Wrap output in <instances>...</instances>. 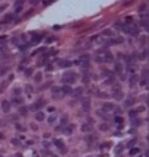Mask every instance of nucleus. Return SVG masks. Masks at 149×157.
<instances>
[{"instance_id": "1a4fd4ad", "label": "nucleus", "mask_w": 149, "mask_h": 157, "mask_svg": "<svg viewBox=\"0 0 149 157\" xmlns=\"http://www.w3.org/2000/svg\"><path fill=\"white\" fill-rule=\"evenodd\" d=\"M44 105H45V102H44L42 99H38L37 102L32 105V109H34V111H38L40 108H42V106H44Z\"/></svg>"}, {"instance_id": "6e6552de", "label": "nucleus", "mask_w": 149, "mask_h": 157, "mask_svg": "<svg viewBox=\"0 0 149 157\" xmlns=\"http://www.w3.org/2000/svg\"><path fill=\"white\" fill-rule=\"evenodd\" d=\"M41 39H42V33H34L32 38H31V44H32V45H34V44H38Z\"/></svg>"}, {"instance_id": "cd10ccee", "label": "nucleus", "mask_w": 149, "mask_h": 157, "mask_svg": "<svg viewBox=\"0 0 149 157\" xmlns=\"http://www.w3.org/2000/svg\"><path fill=\"white\" fill-rule=\"evenodd\" d=\"M13 103H16V105H22L23 100H22V98H15V99H13Z\"/></svg>"}, {"instance_id": "c85d7f7f", "label": "nucleus", "mask_w": 149, "mask_h": 157, "mask_svg": "<svg viewBox=\"0 0 149 157\" xmlns=\"http://www.w3.org/2000/svg\"><path fill=\"white\" fill-rule=\"evenodd\" d=\"M116 122L118 124V127H121V124H123V118H121V116H116Z\"/></svg>"}, {"instance_id": "de8ad7c7", "label": "nucleus", "mask_w": 149, "mask_h": 157, "mask_svg": "<svg viewBox=\"0 0 149 157\" xmlns=\"http://www.w3.org/2000/svg\"><path fill=\"white\" fill-rule=\"evenodd\" d=\"M12 143H13V144H19V141H18L16 138H13V140H12Z\"/></svg>"}, {"instance_id": "9d476101", "label": "nucleus", "mask_w": 149, "mask_h": 157, "mask_svg": "<svg viewBox=\"0 0 149 157\" xmlns=\"http://www.w3.org/2000/svg\"><path fill=\"white\" fill-rule=\"evenodd\" d=\"M114 98H116L117 100H121V99H123V92L118 89V87H116V90H114Z\"/></svg>"}, {"instance_id": "f3484780", "label": "nucleus", "mask_w": 149, "mask_h": 157, "mask_svg": "<svg viewBox=\"0 0 149 157\" xmlns=\"http://www.w3.org/2000/svg\"><path fill=\"white\" fill-rule=\"evenodd\" d=\"M44 118H45V115H44V112L38 111L37 113H35V119H37V121H44Z\"/></svg>"}, {"instance_id": "4468645a", "label": "nucleus", "mask_w": 149, "mask_h": 157, "mask_svg": "<svg viewBox=\"0 0 149 157\" xmlns=\"http://www.w3.org/2000/svg\"><path fill=\"white\" fill-rule=\"evenodd\" d=\"M91 129H92V125L89 124V122H86V124L82 125V131H83V132H89Z\"/></svg>"}, {"instance_id": "0eeeda50", "label": "nucleus", "mask_w": 149, "mask_h": 157, "mask_svg": "<svg viewBox=\"0 0 149 157\" xmlns=\"http://www.w3.org/2000/svg\"><path fill=\"white\" fill-rule=\"evenodd\" d=\"M60 90H61V93H63V95H72V93H73V89L70 87V84H64Z\"/></svg>"}, {"instance_id": "37998d69", "label": "nucleus", "mask_w": 149, "mask_h": 157, "mask_svg": "<svg viewBox=\"0 0 149 157\" xmlns=\"http://www.w3.org/2000/svg\"><path fill=\"white\" fill-rule=\"evenodd\" d=\"M19 93H21V89H15V96H18Z\"/></svg>"}, {"instance_id": "f03ea898", "label": "nucleus", "mask_w": 149, "mask_h": 157, "mask_svg": "<svg viewBox=\"0 0 149 157\" xmlns=\"http://www.w3.org/2000/svg\"><path fill=\"white\" fill-rule=\"evenodd\" d=\"M76 64L79 67H82L83 70H86L88 67H89V57H88V55H81L76 60Z\"/></svg>"}, {"instance_id": "a19ab883", "label": "nucleus", "mask_w": 149, "mask_h": 157, "mask_svg": "<svg viewBox=\"0 0 149 157\" xmlns=\"http://www.w3.org/2000/svg\"><path fill=\"white\" fill-rule=\"evenodd\" d=\"M129 115H130L131 118H135V116H136V112H135V111H130V113H129Z\"/></svg>"}, {"instance_id": "7ed1b4c3", "label": "nucleus", "mask_w": 149, "mask_h": 157, "mask_svg": "<svg viewBox=\"0 0 149 157\" xmlns=\"http://www.w3.org/2000/svg\"><path fill=\"white\" fill-rule=\"evenodd\" d=\"M63 83L64 84H72V83H75L76 82V74L73 73V71H69V73H66L64 76H63Z\"/></svg>"}, {"instance_id": "4be33fe9", "label": "nucleus", "mask_w": 149, "mask_h": 157, "mask_svg": "<svg viewBox=\"0 0 149 157\" xmlns=\"http://www.w3.org/2000/svg\"><path fill=\"white\" fill-rule=\"evenodd\" d=\"M34 80L37 82V83H40V82L42 80V74H41V73H37V74H35V78H34Z\"/></svg>"}, {"instance_id": "bb28decb", "label": "nucleus", "mask_w": 149, "mask_h": 157, "mask_svg": "<svg viewBox=\"0 0 149 157\" xmlns=\"http://www.w3.org/2000/svg\"><path fill=\"white\" fill-rule=\"evenodd\" d=\"M131 22H133V17H131V16H127L126 19H124V25H126V23H127V25H131Z\"/></svg>"}, {"instance_id": "2eb2a0df", "label": "nucleus", "mask_w": 149, "mask_h": 157, "mask_svg": "<svg viewBox=\"0 0 149 157\" xmlns=\"http://www.w3.org/2000/svg\"><path fill=\"white\" fill-rule=\"evenodd\" d=\"M12 19H13V15H12V13H9V15H6V16L3 17L2 23H9V22H12Z\"/></svg>"}, {"instance_id": "423d86ee", "label": "nucleus", "mask_w": 149, "mask_h": 157, "mask_svg": "<svg viewBox=\"0 0 149 157\" xmlns=\"http://www.w3.org/2000/svg\"><path fill=\"white\" fill-rule=\"evenodd\" d=\"M123 42H124V39L121 37H114L110 39V45H118V44H123Z\"/></svg>"}, {"instance_id": "a211bd4d", "label": "nucleus", "mask_w": 149, "mask_h": 157, "mask_svg": "<svg viewBox=\"0 0 149 157\" xmlns=\"http://www.w3.org/2000/svg\"><path fill=\"white\" fill-rule=\"evenodd\" d=\"M114 71H116V73H121L123 71V66L120 64V63H116V66H114Z\"/></svg>"}, {"instance_id": "393cba45", "label": "nucleus", "mask_w": 149, "mask_h": 157, "mask_svg": "<svg viewBox=\"0 0 149 157\" xmlns=\"http://www.w3.org/2000/svg\"><path fill=\"white\" fill-rule=\"evenodd\" d=\"M26 112H28V109H26L25 106H21V109H19V113H21L22 116H25V115H26Z\"/></svg>"}, {"instance_id": "72a5a7b5", "label": "nucleus", "mask_w": 149, "mask_h": 157, "mask_svg": "<svg viewBox=\"0 0 149 157\" xmlns=\"http://www.w3.org/2000/svg\"><path fill=\"white\" fill-rule=\"evenodd\" d=\"M72 131H73V128H72V127L64 128V132H66V134H72Z\"/></svg>"}, {"instance_id": "b1692460", "label": "nucleus", "mask_w": 149, "mask_h": 157, "mask_svg": "<svg viewBox=\"0 0 149 157\" xmlns=\"http://www.w3.org/2000/svg\"><path fill=\"white\" fill-rule=\"evenodd\" d=\"M23 71H25V76H26V77H31L32 73H34V71H32V68H26V70H23Z\"/></svg>"}, {"instance_id": "49530a36", "label": "nucleus", "mask_w": 149, "mask_h": 157, "mask_svg": "<svg viewBox=\"0 0 149 157\" xmlns=\"http://www.w3.org/2000/svg\"><path fill=\"white\" fill-rule=\"evenodd\" d=\"M18 70H19V71H23L25 67H23V66H19V67H18Z\"/></svg>"}, {"instance_id": "9b49d317", "label": "nucleus", "mask_w": 149, "mask_h": 157, "mask_svg": "<svg viewBox=\"0 0 149 157\" xmlns=\"http://www.w3.org/2000/svg\"><path fill=\"white\" fill-rule=\"evenodd\" d=\"M2 109H3V112H9V111H10V103H9V100H3L2 102Z\"/></svg>"}, {"instance_id": "79ce46f5", "label": "nucleus", "mask_w": 149, "mask_h": 157, "mask_svg": "<svg viewBox=\"0 0 149 157\" xmlns=\"http://www.w3.org/2000/svg\"><path fill=\"white\" fill-rule=\"evenodd\" d=\"M66 122H67V118H66V116H64V118H63V119H61V125H66Z\"/></svg>"}, {"instance_id": "c03bdc74", "label": "nucleus", "mask_w": 149, "mask_h": 157, "mask_svg": "<svg viewBox=\"0 0 149 157\" xmlns=\"http://www.w3.org/2000/svg\"><path fill=\"white\" fill-rule=\"evenodd\" d=\"M26 92H32V87L28 84V86H26Z\"/></svg>"}, {"instance_id": "7c9ffc66", "label": "nucleus", "mask_w": 149, "mask_h": 157, "mask_svg": "<svg viewBox=\"0 0 149 157\" xmlns=\"http://www.w3.org/2000/svg\"><path fill=\"white\" fill-rule=\"evenodd\" d=\"M99 129H101V131H107V129H108L107 124H101V125H99Z\"/></svg>"}, {"instance_id": "8fccbe9b", "label": "nucleus", "mask_w": 149, "mask_h": 157, "mask_svg": "<svg viewBox=\"0 0 149 157\" xmlns=\"http://www.w3.org/2000/svg\"><path fill=\"white\" fill-rule=\"evenodd\" d=\"M0 60H2V57H0Z\"/></svg>"}, {"instance_id": "473e14b6", "label": "nucleus", "mask_w": 149, "mask_h": 157, "mask_svg": "<svg viewBox=\"0 0 149 157\" xmlns=\"http://www.w3.org/2000/svg\"><path fill=\"white\" fill-rule=\"evenodd\" d=\"M146 55H148V51H143L142 54H140V57H139V58H140V60H145V58H146Z\"/></svg>"}, {"instance_id": "f257e3e1", "label": "nucleus", "mask_w": 149, "mask_h": 157, "mask_svg": "<svg viewBox=\"0 0 149 157\" xmlns=\"http://www.w3.org/2000/svg\"><path fill=\"white\" fill-rule=\"evenodd\" d=\"M123 31L126 33H129L130 37H139V28L135 25H124L123 26Z\"/></svg>"}, {"instance_id": "3c124183", "label": "nucleus", "mask_w": 149, "mask_h": 157, "mask_svg": "<svg viewBox=\"0 0 149 157\" xmlns=\"http://www.w3.org/2000/svg\"><path fill=\"white\" fill-rule=\"evenodd\" d=\"M0 157H2V156H0Z\"/></svg>"}, {"instance_id": "c9c22d12", "label": "nucleus", "mask_w": 149, "mask_h": 157, "mask_svg": "<svg viewBox=\"0 0 149 157\" xmlns=\"http://www.w3.org/2000/svg\"><path fill=\"white\" fill-rule=\"evenodd\" d=\"M21 10H22V6H16L15 7V13H19Z\"/></svg>"}, {"instance_id": "ddd939ff", "label": "nucleus", "mask_w": 149, "mask_h": 157, "mask_svg": "<svg viewBox=\"0 0 149 157\" xmlns=\"http://www.w3.org/2000/svg\"><path fill=\"white\" fill-rule=\"evenodd\" d=\"M102 109H104V111H114V105L110 103V102H105L104 106H102Z\"/></svg>"}, {"instance_id": "dca6fc26", "label": "nucleus", "mask_w": 149, "mask_h": 157, "mask_svg": "<svg viewBox=\"0 0 149 157\" xmlns=\"http://www.w3.org/2000/svg\"><path fill=\"white\" fill-rule=\"evenodd\" d=\"M82 108H83L85 112H88V111L91 109V106H89V100H88V99H85V100L82 102Z\"/></svg>"}, {"instance_id": "e433bc0d", "label": "nucleus", "mask_w": 149, "mask_h": 157, "mask_svg": "<svg viewBox=\"0 0 149 157\" xmlns=\"http://www.w3.org/2000/svg\"><path fill=\"white\" fill-rule=\"evenodd\" d=\"M75 95H76V96H79V95H82V89H81V87H79V89H76Z\"/></svg>"}, {"instance_id": "ea45409f", "label": "nucleus", "mask_w": 149, "mask_h": 157, "mask_svg": "<svg viewBox=\"0 0 149 157\" xmlns=\"http://www.w3.org/2000/svg\"><path fill=\"white\" fill-rule=\"evenodd\" d=\"M16 129H18V131H25V128H23V127H21L19 124H18V125H16Z\"/></svg>"}, {"instance_id": "58836bf2", "label": "nucleus", "mask_w": 149, "mask_h": 157, "mask_svg": "<svg viewBox=\"0 0 149 157\" xmlns=\"http://www.w3.org/2000/svg\"><path fill=\"white\" fill-rule=\"evenodd\" d=\"M145 10H146V6H145V4H142V6H140V9H139V12H142V13H143Z\"/></svg>"}, {"instance_id": "6ab92c4d", "label": "nucleus", "mask_w": 149, "mask_h": 157, "mask_svg": "<svg viewBox=\"0 0 149 157\" xmlns=\"http://www.w3.org/2000/svg\"><path fill=\"white\" fill-rule=\"evenodd\" d=\"M133 103H135V99H133V98H130V99H127V100L124 102V106H126V108H130Z\"/></svg>"}, {"instance_id": "20e7f679", "label": "nucleus", "mask_w": 149, "mask_h": 157, "mask_svg": "<svg viewBox=\"0 0 149 157\" xmlns=\"http://www.w3.org/2000/svg\"><path fill=\"white\" fill-rule=\"evenodd\" d=\"M57 66L61 67V68H69L70 66H72V61H69V60H59Z\"/></svg>"}, {"instance_id": "c756f323", "label": "nucleus", "mask_w": 149, "mask_h": 157, "mask_svg": "<svg viewBox=\"0 0 149 157\" xmlns=\"http://www.w3.org/2000/svg\"><path fill=\"white\" fill-rule=\"evenodd\" d=\"M139 39H140V45H145V44H146V39H148V38H146V37H140Z\"/></svg>"}, {"instance_id": "aec40b11", "label": "nucleus", "mask_w": 149, "mask_h": 157, "mask_svg": "<svg viewBox=\"0 0 149 157\" xmlns=\"http://www.w3.org/2000/svg\"><path fill=\"white\" fill-rule=\"evenodd\" d=\"M98 116H101V118H104V119H107V112H105L104 109H99V111H98Z\"/></svg>"}, {"instance_id": "a878e982", "label": "nucleus", "mask_w": 149, "mask_h": 157, "mask_svg": "<svg viewBox=\"0 0 149 157\" xmlns=\"http://www.w3.org/2000/svg\"><path fill=\"white\" fill-rule=\"evenodd\" d=\"M59 95H60V87H54V89H53V96L56 98V96H59Z\"/></svg>"}, {"instance_id": "f8f14e48", "label": "nucleus", "mask_w": 149, "mask_h": 157, "mask_svg": "<svg viewBox=\"0 0 149 157\" xmlns=\"http://www.w3.org/2000/svg\"><path fill=\"white\" fill-rule=\"evenodd\" d=\"M137 78H139V77H137V76H135V74H131V76H130V80H129V83H130V86H131V87H133V86H136V83H137Z\"/></svg>"}, {"instance_id": "39448f33", "label": "nucleus", "mask_w": 149, "mask_h": 157, "mask_svg": "<svg viewBox=\"0 0 149 157\" xmlns=\"http://www.w3.org/2000/svg\"><path fill=\"white\" fill-rule=\"evenodd\" d=\"M54 145L59 148L61 153H66V145H64V143L61 141V140H54Z\"/></svg>"}, {"instance_id": "2f4dec72", "label": "nucleus", "mask_w": 149, "mask_h": 157, "mask_svg": "<svg viewBox=\"0 0 149 157\" xmlns=\"http://www.w3.org/2000/svg\"><path fill=\"white\" fill-rule=\"evenodd\" d=\"M102 33H104V35H105V37H111V35H113V32H111V31H110V29H107V31H104V32H102Z\"/></svg>"}, {"instance_id": "09e8293b", "label": "nucleus", "mask_w": 149, "mask_h": 157, "mask_svg": "<svg viewBox=\"0 0 149 157\" xmlns=\"http://www.w3.org/2000/svg\"><path fill=\"white\" fill-rule=\"evenodd\" d=\"M2 138H3V135H2V134H0V140H2Z\"/></svg>"}, {"instance_id": "4c0bfd02", "label": "nucleus", "mask_w": 149, "mask_h": 157, "mask_svg": "<svg viewBox=\"0 0 149 157\" xmlns=\"http://www.w3.org/2000/svg\"><path fill=\"white\" fill-rule=\"evenodd\" d=\"M145 109H146V108L143 106V105H142V106H137V112H143Z\"/></svg>"}, {"instance_id": "a18cd8bd", "label": "nucleus", "mask_w": 149, "mask_h": 157, "mask_svg": "<svg viewBox=\"0 0 149 157\" xmlns=\"http://www.w3.org/2000/svg\"><path fill=\"white\" fill-rule=\"evenodd\" d=\"M5 9H6V4H3V6H0V13H2V12L5 10Z\"/></svg>"}, {"instance_id": "f704fd0d", "label": "nucleus", "mask_w": 149, "mask_h": 157, "mask_svg": "<svg viewBox=\"0 0 149 157\" xmlns=\"http://www.w3.org/2000/svg\"><path fill=\"white\" fill-rule=\"evenodd\" d=\"M140 119H136V118H133V125H140Z\"/></svg>"}, {"instance_id": "5701e85b", "label": "nucleus", "mask_w": 149, "mask_h": 157, "mask_svg": "<svg viewBox=\"0 0 149 157\" xmlns=\"http://www.w3.org/2000/svg\"><path fill=\"white\" fill-rule=\"evenodd\" d=\"M56 119H57V116H56V115H50V116H48V124H54Z\"/></svg>"}, {"instance_id": "412c9836", "label": "nucleus", "mask_w": 149, "mask_h": 157, "mask_svg": "<svg viewBox=\"0 0 149 157\" xmlns=\"http://www.w3.org/2000/svg\"><path fill=\"white\" fill-rule=\"evenodd\" d=\"M139 153H140V150H139L137 147H133V148L130 150V156H136V154H139Z\"/></svg>"}]
</instances>
